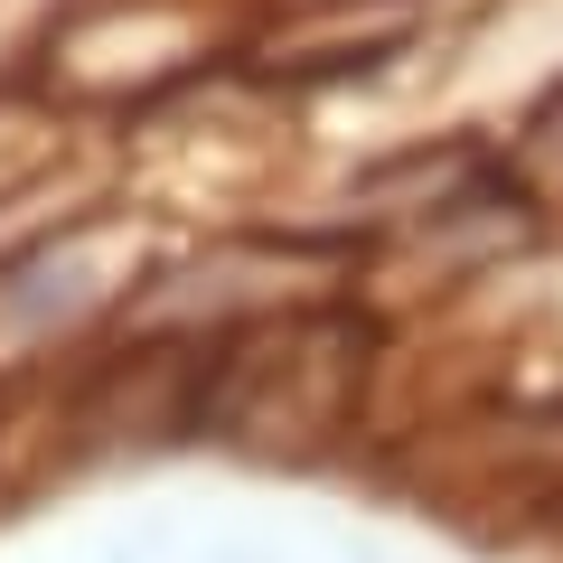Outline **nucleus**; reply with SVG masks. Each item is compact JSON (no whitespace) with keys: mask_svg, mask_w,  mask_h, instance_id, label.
Segmentation results:
<instances>
[{"mask_svg":"<svg viewBox=\"0 0 563 563\" xmlns=\"http://www.w3.org/2000/svg\"><path fill=\"white\" fill-rule=\"evenodd\" d=\"M526 141H536V161H554V169H563V85H554V95L536 103V122H526Z\"/></svg>","mask_w":563,"mask_h":563,"instance_id":"1","label":"nucleus"}]
</instances>
